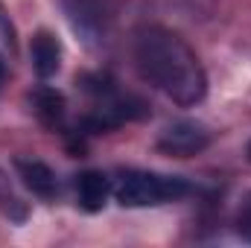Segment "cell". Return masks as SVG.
<instances>
[{
  "instance_id": "cell-2",
  "label": "cell",
  "mask_w": 251,
  "mask_h": 248,
  "mask_svg": "<svg viewBox=\"0 0 251 248\" xmlns=\"http://www.w3.org/2000/svg\"><path fill=\"white\" fill-rule=\"evenodd\" d=\"M184 193H187V184L181 178H176V175H158V173L131 170L117 184V201L123 207H152V204L178 201Z\"/></svg>"
},
{
  "instance_id": "cell-8",
  "label": "cell",
  "mask_w": 251,
  "mask_h": 248,
  "mask_svg": "<svg viewBox=\"0 0 251 248\" xmlns=\"http://www.w3.org/2000/svg\"><path fill=\"white\" fill-rule=\"evenodd\" d=\"M240 231H243V234H246V237H249V240H251V210H249V213H246V219L240 222Z\"/></svg>"
},
{
  "instance_id": "cell-5",
  "label": "cell",
  "mask_w": 251,
  "mask_h": 248,
  "mask_svg": "<svg viewBox=\"0 0 251 248\" xmlns=\"http://www.w3.org/2000/svg\"><path fill=\"white\" fill-rule=\"evenodd\" d=\"M108 193H111L108 175H102V173H97V170L82 173L79 181H76V198H79V207L88 210V213L102 210L105 201H108Z\"/></svg>"
},
{
  "instance_id": "cell-3",
  "label": "cell",
  "mask_w": 251,
  "mask_h": 248,
  "mask_svg": "<svg viewBox=\"0 0 251 248\" xmlns=\"http://www.w3.org/2000/svg\"><path fill=\"white\" fill-rule=\"evenodd\" d=\"M207 146H210V131L201 123H193V120H178V123L167 125L158 137V152L173 155V158L199 155Z\"/></svg>"
},
{
  "instance_id": "cell-7",
  "label": "cell",
  "mask_w": 251,
  "mask_h": 248,
  "mask_svg": "<svg viewBox=\"0 0 251 248\" xmlns=\"http://www.w3.org/2000/svg\"><path fill=\"white\" fill-rule=\"evenodd\" d=\"M32 102H35V111H38V117H41L44 123H59V120H62L64 97L59 94V91H53V88H41V91H35Z\"/></svg>"
},
{
  "instance_id": "cell-4",
  "label": "cell",
  "mask_w": 251,
  "mask_h": 248,
  "mask_svg": "<svg viewBox=\"0 0 251 248\" xmlns=\"http://www.w3.org/2000/svg\"><path fill=\"white\" fill-rule=\"evenodd\" d=\"M29 56H32V67H35V73H38L41 79H50V76L59 73L62 47H59V41H56L53 32H47V29L35 32L32 41H29Z\"/></svg>"
},
{
  "instance_id": "cell-10",
  "label": "cell",
  "mask_w": 251,
  "mask_h": 248,
  "mask_svg": "<svg viewBox=\"0 0 251 248\" xmlns=\"http://www.w3.org/2000/svg\"><path fill=\"white\" fill-rule=\"evenodd\" d=\"M249 161H251V143H249Z\"/></svg>"
},
{
  "instance_id": "cell-9",
  "label": "cell",
  "mask_w": 251,
  "mask_h": 248,
  "mask_svg": "<svg viewBox=\"0 0 251 248\" xmlns=\"http://www.w3.org/2000/svg\"><path fill=\"white\" fill-rule=\"evenodd\" d=\"M3 73H6V70H3V62H0V79H3Z\"/></svg>"
},
{
  "instance_id": "cell-6",
  "label": "cell",
  "mask_w": 251,
  "mask_h": 248,
  "mask_svg": "<svg viewBox=\"0 0 251 248\" xmlns=\"http://www.w3.org/2000/svg\"><path fill=\"white\" fill-rule=\"evenodd\" d=\"M15 167H18V175H21V181L26 184V190H32V193L41 196V198H53V196H56V190H59V184H56V173H53L47 164L18 158Z\"/></svg>"
},
{
  "instance_id": "cell-1",
  "label": "cell",
  "mask_w": 251,
  "mask_h": 248,
  "mask_svg": "<svg viewBox=\"0 0 251 248\" xmlns=\"http://www.w3.org/2000/svg\"><path fill=\"white\" fill-rule=\"evenodd\" d=\"M134 67L176 105L190 108L207 94V73L196 50L167 26H140L134 32Z\"/></svg>"
}]
</instances>
